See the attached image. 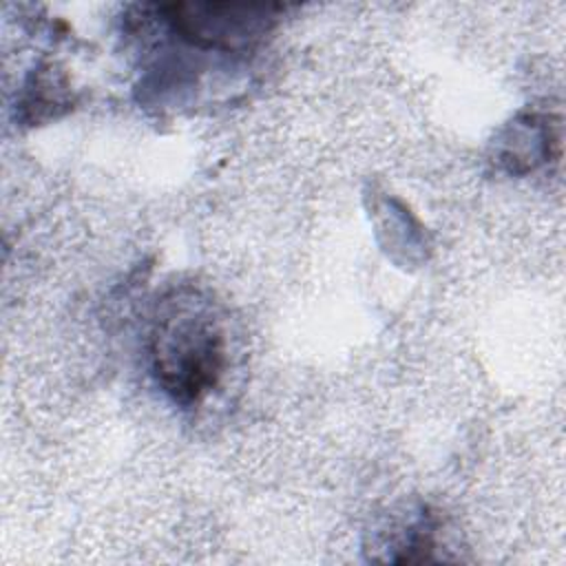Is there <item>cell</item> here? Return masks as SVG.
I'll return each instance as SVG.
<instances>
[{
  "instance_id": "7a4b0ae2",
  "label": "cell",
  "mask_w": 566,
  "mask_h": 566,
  "mask_svg": "<svg viewBox=\"0 0 566 566\" xmlns=\"http://www.w3.org/2000/svg\"><path fill=\"white\" fill-rule=\"evenodd\" d=\"M164 22L199 49L239 53L254 49L276 24V4H166Z\"/></svg>"
},
{
  "instance_id": "6da1fadb",
  "label": "cell",
  "mask_w": 566,
  "mask_h": 566,
  "mask_svg": "<svg viewBox=\"0 0 566 566\" xmlns=\"http://www.w3.org/2000/svg\"><path fill=\"white\" fill-rule=\"evenodd\" d=\"M157 385L179 405L210 394L226 365V340L212 303L195 290H175L161 303L148 336Z\"/></svg>"
}]
</instances>
